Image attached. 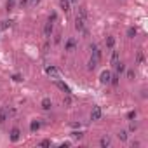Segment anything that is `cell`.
Wrapping results in <instances>:
<instances>
[{
	"label": "cell",
	"instance_id": "cell-28",
	"mask_svg": "<svg viewBox=\"0 0 148 148\" xmlns=\"http://www.w3.org/2000/svg\"><path fill=\"white\" fill-rule=\"evenodd\" d=\"M38 2H40V0H32V5H37Z\"/></svg>",
	"mask_w": 148,
	"mask_h": 148
},
{
	"label": "cell",
	"instance_id": "cell-8",
	"mask_svg": "<svg viewBox=\"0 0 148 148\" xmlns=\"http://www.w3.org/2000/svg\"><path fill=\"white\" fill-rule=\"evenodd\" d=\"M45 73H47V75H51V77H54V79L59 77V71H58L54 66H47V68H45Z\"/></svg>",
	"mask_w": 148,
	"mask_h": 148
},
{
	"label": "cell",
	"instance_id": "cell-17",
	"mask_svg": "<svg viewBox=\"0 0 148 148\" xmlns=\"http://www.w3.org/2000/svg\"><path fill=\"white\" fill-rule=\"evenodd\" d=\"M110 84H113V86H117V84H119V73L112 75V79H110Z\"/></svg>",
	"mask_w": 148,
	"mask_h": 148
},
{
	"label": "cell",
	"instance_id": "cell-11",
	"mask_svg": "<svg viewBox=\"0 0 148 148\" xmlns=\"http://www.w3.org/2000/svg\"><path fill=\"white\" fill-rule=\"evenodd\" d=\"M59 5H61V9L63 11H70V0H59Z\"/></svg>",
	"mask_w": 148,
	"mask_h": 148
},
{
	"label": "cell",
	"instance_id": "cell-27",
	"mask_svg": "<svg viewBox=\"0 0 148 148\" xmlns=\"http://www.w3.org/2000/svg\"><path fill=\"white\" fill-rule=\"evenodd\" d=\"M73 138H79L80 139L82 138V132H73Z\"/></svg>",
	"mask_w": 148,
	"mask_h": 148
},
{
	"label": "cell",
	"instance_id": "cell-13",
	"mask_svg": "<svg viewBox=\"0 0 148 148\" xmlns=\"http://www.w3.org/2000/svg\"><path fill=\"white\" fill-rule=\"evenodd\" d=\"M115 70H117V73H122V71L125 70V64L120 63V61H117V63H115Z\"/></svg>",
	"mask_w": 148,
	"mask_h": 148
},
{
	"label": "cell",
	"instance_id": "cell-24",
	"mask_svg": "<svg viewBox=\"0 0 148 148\" xmlns=\"http://www.w3.org/2000/svg\"><path fill=\"white\" fill-rule=\"evenodd\" d=\"M127 77H129V79H131V80H132V79H134V71H132V70H129V71H127Z\"/></svg>",
	"mask_w": 148,
	"mask_h": 148
},
{
	"label": "cell",
	"instance_id": "cell-14",
	"mask_svg": "<svg viewBox=\"0 0 148 148\" xmlns=\"http://www.w3.org/2000/svg\"><path fill=\"white\" fill-rule=\"evenodd\" d=\"M73 49H75V40L70 38V40L66 42V51H73Z\"/></svg>",
	"mask_w": 148,
	"mask_h": 148
},
{
	"label": "cell",
	"instance_id": "cell-22",
	"mask_svg": "<svg viewBox=\"0 0 148 148\" xmlns=\"http://www.w3.org/2000/svg\"><path fill=\"white\" fill-rule=\"evenodd\" d=\"M127 35H129V37H134V35H136V28H129V30H127Z\"/></svg>",
	"mask_w": 148,
	"mask_h": 148
},
{
	"label": "cell",
	"instance_id": "cell-20",
	"mask_svg": "<svg viewBox=\"0 0 148 148\" xmlns=\"http://www.w3.org/2000/svg\"><path fill=\"white\" fill-rule=\"evenodd\" d=\"M119 139L125 141V139H127V132H125V131H120V132H119Z\"/></svg>",
	"mask_w": 148,
	"mask_h": 148
},
{
	"label": "cell",
	"instance_id": "cell-4",
	"mask_svg": "<svg viewBox=\"0 0 148 148\" xmlns=\"http://www.w3.org/2000/svg\"><path fill=\"white\" fill-rule=\"evenodd\" d=\"M7 117H9V108L2 106V108H0V124H4L7 120Z\"/></svg>",
	"mask_w": 148,
	"mask_h": 148
},
{
	"label": "cell",
	"instance_id": "cell-3",
	"mask_svg": "<svg viewBox=\"0 0 148 148\" xmlns=\"http://www.w3.org/2000/svg\"><path fill=\"white\" fill-rule=\"evenodd\" d=\"M110 79H112V71H108V70H105L101 73V77H99L101 84H110Z\"/></svg>",
	"mask_w": 148,
	"mask_h": 148
},
{
	"label": "cell",
	"instance_id": "cell-25",
	"mask_svg": "<svg viewBox=\"0 0 148 148\" xmlns=\"http://www.w3.org/2000/svg\"><path fill=\"white\" fill-rule=\"evenodd\" d=\"M136 117V112H129V115H127V119H134Z\"/></svg>",
	"mask_w": 148,
	"mask_h": 148
},
{
	"label": "cell",
	"instance_id": "cell-19",
	"mask_svg": "<svg viewBox=\"0 0 148 148\" xmlns=\"http://www.w3.org/2000/svg\"><path fill=\"white\" fill-rule=\"evenodd\" d=\"M117 61H119V52H117V51H113V54H112V63L115 64Z\"/></svg>",
	"mask_w": 148,
	"mask_h": 148
},
{
	"label": "cell",
	"instance_id": "cell-26",
	"mask_svg": "<svg viewBox=\"0 0 148 148\" xmlns=\"http://www.w3.org/2000/svg\"><path fill=\"white\" fill-rule=\"evenodd\" d=\"M49 145H51V141H47V139H45V141H42V143H40V146H49Z\"/></svg>",
	"mask_w": 148,
	"mask_h": 148
},
{
	"label": "cell",
	"instance_id": "cell-12",
	"mask_svg": "<svg viewBox=\"0 0 148 148\" xmlns=\"http://www.w3.org/2000/svg\"><path fill=\"white\" fill-rule=\"evenodd\" d=\"M51 106H52L51 99H49V98H44V99H42V108H44V110H49Z\"/></svg>",
	"mask_w": 148,
	"mask_h": 148
},
{
	"label": "cell",
	"instance_id": "cell-16",
	"mask_svg": "<svg viewBox=\"0 0 148 148\" xmlns=\"http://www.w3.org/2000/svg\"><path fill=\"white\" fill-rule=\"evenodd\" d=\"M40 125H42L40 122H32V124H30V129H32V131H38Z\"/></svg>",
	"mask_w": 148,
	"mask_h": 148
},
{
	"label": "cell",
	"instance_id": "cell-18",
	"mask_svg": "<svg viewBox=\"0 0 148 148\" xmlns=\"http://www.w3.org/2000/svg\"><path fill=\"white\" fill-rule=\"evenodd\" d=\"M106 45H108V47H113V45H115V38H113V37H108V38H106Z\"/></svg>",
	"mask_w": 148,
	"mask_h": 148
},
{
	"label": "cell",
	"instance_id": "cell-9",
	"mask_svg": "<svg viewBox=\"0 0 148 148\" xmlns=\"http://www.w3.org/2000/svg\"><path fill=\"white\" fill-rule=\"evenodd\" d=\"M19 136H21L19 129H18V127H14V129L11 131V139H12V141H18V139H19Z\"/></svg>",
	"mask_w": 148,
	"mask_h": 148
},
{
	"label": "cell",
	"instance_id": "cell-7",
	"mask_svg": "<svg viewBox=\"0 0 148 148\" xmlns=\"http://www.w3.org/2000/svg\"><path fill=\"white\" fill-rule=\"evenodd\" d=\"M99 119H101V108L94 106L92 112H91V120H99Z\"/></svg>",
	"mask_w": 148,
	"mask_h": 148
},
{
	"label": "cell",
	"instance_id": "cell-5",
	"mask_svg": "<svg viewBox=\"0 0 148 148\" xmlns=\"http://www.w3.org/2000/svg\"><path fill=\"white\" fill-rule=\"evenodd\" d=\"M91 51H92V59H96V61H99L101 59V51H99V47L98 45H91Z\"/></svg>",
	"mask_w": 148,
	"mask_h": 148
},
{
	"label": "cell",
	"instance_id": "cell-1",
	"mask_svg": "<svg viewBox=\"0 0 148 148\" xmlns=\"http://www.w3.org/2000/svg\"><path fill=\"white\" fill-rule=\"evenodd\" d=\"M75 28H77L79 32L87 33V30H86V19H82L80 16H77V19H75Z\"/></svg>",
	"mask_w": 148,
	"mask_h": 148
},
{
	"label": "cell",
	"instance_id": "cell-2",
	"mask_svg": "<svg viewBox=\"0 0 148 148\" xmlns=\"http://www.w3.org/2000/svg\"><path fill=\"white\" fill-rule=\"evenodd\" d=\"M52 32H54V23H52V21H47L45 26H44V35H45V37H51Z\"/></svg>",
	"mask_w": 148,
	"mask_h": 148
},
{
	"label": "cell",
	"instance_id": "cell-21",
	"mask_svg": "<svg viewBox=\"0 0 148 148\" xmlns=\"http://www.w3.org/2000/svg\"><path fill=\"white\" fill-rule=\"evenodd\" d=\"M79 16H80L82 19H87V11H86V9H80V14H79Z\"/></svg>",
	"mask_w": 148,
	"mask_h": 148
},
{
	"label": "cell",
	"instance_id": "cell-6",
	"mask_svg": "<svg viewBox=\"0 0 148 148\" xmlns=\"http://www.w3.org/2000/svg\"><path fill=\"white\" fill-rule=\"evenodd\" d=\"M54 82H56V86H58V87H59L61 91H64L66 94H71V89H70V87H68V86H66L64 82H61V80H58V79H54Z\"/></svg>",
	"mask_w": 148,
	"mask_h": 148
},
{
	"label": "cell",
	"instance_id": "cell-10",
	"mask_svg": "<svg viewBox=\"0 0 148 148\" xmlns=\"http://www.w3.org/2000/svg\"><path fill=\"white\" fill-rule=\"evenodd\" d=\"M99 145H101L103 148H106V146H110V145H112V139H110L108 136H103V138L99 139Z\"/></svg>",
	"mask_w": 148,
	"mask_h": 148
},
{
	"label": "cell",
	"instance_id": "cell-23",
	"mask_svg": "<svg viewBox=\"0 0 148 148\" xmlns=\"http://www.w3.org/2000/svg\"><path fill=\"white\" fill-rule=\"evenodd\" d=\"M12 7H14V0H9V2H7V9L11 11Z\"/></svg>",
	"mask_w": 148,
	"mask_h": 148
},
{
	"label": "cell",
	"instance_id": "cell-15",
	"mask_svg": "<svg viewBox=\"0 0 148 148\" xmlns=\"http://www.w3.org/2000/svg\"><path fill=\"white\" fill-rule=\"evenodd\" d=\"M98 63H99V61H96V59H92V58H91V59H89V64H87V66H89V70H94V68L98 66Z\"/></svg>",
	"mask_w": 148,
	"mask_h": 148
},
{
	"label": "cell",
	"instance_id": "cell-29",
	"mask_svg": "<svg viewBox=\"0 0 148 148\" xmlns=\"http://www.w3.org/2000/svg\"><path fill=\"white\" fill-rule=\"evenodd\" d=\"M70 2H77V0H70Z\"/></svg>",
	"mask_w": 148,
	"mask_h": 148
}]
</instances>
